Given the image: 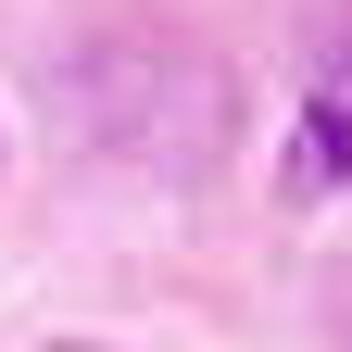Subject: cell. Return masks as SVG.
<instances>
[{"label":"cell","mask_w":352,"mask_h":352,"mask_svg":"<svg viewBox=\"0 0 352 352\" xmlns=\"http://www.w3.org/2000/svg\"><path fill=\"white\" fill-rule=\"evenodd\" d=\"M51 352H101V340H51Z\"/></svg>","instance_id":"cell-2"},{"label":"cell","mask_w":352,"mask_h":352,"mask_svg":"<svg viewBox=\"0 0 352 352\" xmlns=\"http://www.w3.org/2000/svg\"><path fill=\"white\" fill-rule=\"evenodd\" d=\"M289 176H302V189H340V176H352V38L315 63V101H302V151H289Z\"/></svg>","instance_id":"cell-1"}]
</instances>
